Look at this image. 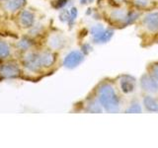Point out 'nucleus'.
<instances>
[{
	"label": "nucleus",
	"instance_id": "f257e3e1",
	"mask_svg": "<svg viewBox=\"0 0 158 148\" xmlns=\"http://www.w3.org/2000/svg\"><path fill=\"white\" fill-rule=\"evenodd\" d=\"M99 103L109 113H118L120 110V102L114 88L107 84L99 90Z\"/></svg>",
	"mask_w": 158,
	"mask_h": 148
},
{
	"label": "nucleus",
	"instance_id": "f03ea898",
	"mask_svg": "<svg viewBox=\"0 0 158 148\" xmlns=\"http://www.w3.org/2000/svg\"><path fill=\"white\" fill-rule=\"evenodd\" d=\"M84 60V56L81 51H70L63 59V65L64 67L72 69L78 66Z\"/></svg>",
	"mask_w": 158,
	"mask_h": 148
},
{
	"label": "nucleus",
	"instance_id": "7ed1b4c3",
	"mask_svg": "<svg viewBox=\"0 0 158 148\" xmlns=\"http://www.w3.org/2000/svg\"><path fill=\"white\" fill-rule=\"evenodd\" d=\"M24 65L28 70L32 71V72L39 71L40 68L42 67L41 63H40L39 54L35 53V52L27 53L24 58Z\"/></svg>",
	"mask_w": 158,
	"mask_h": 148
},
{
	"label": "nucleus",
	"instance_id": "20e7f679",
	"mask_svg": "<svg viewBox=\"0 0 158 148\" xmlns=\"http://www.w3.org/2000/svg\"><path fill=\"white\" fill-rule=\"evenodd\" d=\"M140 86L143 91L148 93H155L158 91V84L154 78L149 75H143L140 79Z\"/></svg>",
	"mask_w": 158,
	"mask_h": 148
},
{
	"label": "nucleus",
	"instance_id": "39448f33",
	"mask_svg": "<svg viewBox=\"0 0 158 148\" xmlns=\"http://www.w3.org/2000/svg\"><path fill=\"white\" fill-rule=\"evenodd\" d=\"M19 67L16 64H12V63H7L4 64V65L0 68V74L1 76L5 78H14L17 77L19 75Z\"/></svg>",
	"mask_w": 158,
	"mask_h": 148
},
{
	"label": "nucleus",
	"instance_id": "423d86ee",
	"mask_svg": "<svg viewBox=\"0 0 158 148\" xmlns=\"http://www.w3.org/2000/svg\"><path fill=\"white\" fill-rule=\"evenodd\" d=\"M143 24L144 26L151 32L158 31V13H149L143 19Z\"/></svg>",
	"mask_w": 158,
	"mask_h": 148
},
{
	"label": "nucleus",
	"instance_id": "0eeeda50",
	"mask_svg": "<svg viewBox=\"0 0 158 148\" xmlns=\"http://www.w3.org/2000/svg\"><path fill=\"white\" fill-rule=\"evenodd\" d=\"M120 84H121L122 91L126 94L131 93L135 91V78H132L131 76H128V75L123 76L120 80Z\"/></svg>",
	"mask_w": 158,
	"mask_h": 148
},
{
	"label": "nucleus",
	"instance_id": "6e6552de",
	"mask_svg": "<svg viewBox=\"0 0 158 148\" xmlns=\"http://www.w3.org/2000/svg\"><path fill=\"white\" fill-rule=\"evenodd\" d=\"M20 22L24 28H31L34 26L35 23V16L32 12L28 11V10H24V11L20 15Z\"/></svg>",
	"mask_w": 158,
	"mask_h": 148
},
{
	"label": "nucleus",
	"instance_id": "1a4fd4ad",
	"mask_svg": "<svg viewBox=\"0 0 158 148\" xmlns=\"http://www.w3.org/2000/svg\"><path fill=\"white\" fill-rule=\"evenodd\" d=\"M39 58H40V63H41V65L44 67H48L52 65L54 60H56L54 54L49 51H46V52L39 54Z\"/></svg>",
	"mask_w": 158,
	"mask_h": 148
},
{
	"label": "nucleus",
	"instance_id": "9d476101",
	"mask_svg": "<svg viewBox=\"0 0 158 148\" xmlns=\"http://www.w3.org/2000/svg\"><path fill=\"white\" fill-rule=\"evenodd\" d=\"M64 43H65L64 39L59 35H53L48 39V46L52 48H60L63 47Z\"/></svg>",
	"mask_w": 158,
	"mask_h": 148
},
{
	"label": "nucleus",
	"instance_id": "9b49d317",
	"mask_svg": "<svg viewBox=\"0 0 158 148\" xmlns=\"http://www.w3.org/2000/svg\"><path fill=\"white\" fill-rule=\"evenodd\" d=\"M114 32L112 30H104V31L97 35L96 37H94V41L95 43H107L108 41H110V39L113 37Z\"/></svg>",
	"mask_w": 158,
	"mask_h": 148
},
{
	"label": "nucleus",
	"instance_id": "f8f14e48",
	"mask_svg": "<svg viewBox=\"0 0 158 148\" xmlns=\"http://www.w3.org/2000/svg\"><path fill=\"white\" fill-rule=\"evenodd\" d=\"M143 104H144L146 110L149 112H158V103L152 97L146 96L143 99Z\"/></svg>",
	"mask_w": 158,
	"mask_h": 148
},
{
	"label": "nucleus",
	"instance_id": "ddd939ff",
	"mask_svg": "<svg viewBox=\"0 0 158 148\" xmlns=\"http://www.w3.org/2000/svg\"><path fill=\"white\" fill-rule=\"evenodd\" d=\"M25 4V0H9L6 3V8L9 11H16Z\"/></svg>",
	"mask_w": 158,
	"mask_h": 148
},
{
	"label": "nucleus",
	"instance_id": "4468645a",
	"mask_svg": "<svg viewBox=\"0 0 158 148\" xmlns=\"http://www.w3.org/2000/svg\"><path fill=\"white\" fill-rule=\"evenodd\" d=\"M111 17L116 20V21H126V20H128L130 17L127 16V13L123 10H117V11H114L111 15Z\"/></svg>",
	"mask_w": 158,
	"mask_h": 148
},
{
	"label": "nucleus",
	"instance_id": "2eb2a0df",
	"mask_svg": "<svg viewBox=\"0 0 158 148\" xmlns=\"http://www.w3.org/2000/svg\"><path fill=\"white\" fill-rule=\"evenodd\" d=\"M87 110L91 113H101L102 112V108H101V104L99 102L93 101L90 104H88Z\"/></svg>",
	"mask_w": 158,
	"mask_h": 148
},
{
	"label": "nucleus",
	"instance_id": "dca6fc26",
	"mask_svg": "<svg viewBox=\"0 0 158 148\" xmlns=\"http://www.w3.org/2000/svg\"><path fill=\"white\" fill-rule=\"evenodd\" d=\"M10 54V48L8 44L4 42H0V58H5Z\"/></svg>",
	"mask_w": 158,
	"mask_h": 148
},
{
	"label": "nucleus",
	"instance_id": "f3484780",
	"mask_svg": "<svg viewBox=\"0 0 158 148\" xmlns=\"http://www.w3.org/2000/svg\"><path fill=\"white\" fill-rule=\"evenodd\" d=\"M17 47L19 48H21L22 51H25V49H28L29 47H32V43L28 39H22L21 41L17 43Z\"/></svg>",
	"mask_w": 158,
	"mask_h": 148
},
{
	"label": "nucleus",
	"instance_id": "a211bd4d",
	"mask_svg": "<svg viewBox=\"0 0 158 148\" xmlns=\"http://www.w3.org/2000/svg\"><path fill=\"white\" fill-rule=\"evenodd\" d=\"M104 31V27L102 25H95L91 28V35L93 37H96L97 35L101 34Z\"/></svg>",
	"mask_w": 158,
	"mask_h": 148
},
{
	"label": "nucleus",
	"instance_id": "6ab92c4d",
	"mask_svg": "<svg viewBox=\"0 0 158 148\" xmlns=\"http://www.w3.org/2000/svg\"><path fill=\"white\" fill-rule=\"evenodd\" d=\"M69 18H70V12L67 11V10H62L59 14V20L61 22H68Z\"/></svg>",
	"mask_w": 158,
	"mask_h": 148
},
{
	"label": "nucleus",
	"instance_id": "aec40b11",
	"mask_svg": "<svg viewBox=\"0 0 158 148\" xmlns=\"http://www.w3.org/2000/svg\"><path fill=\"white\" fill-rule=\"evenodd\" d=\"M69 12H70V18H69L68 23L70 24V25H72L73 22L75 21L76 17H77V9L75 7H73V8H71V10Z\"/></svg>",
	"mask_w": 158,
	"mask_h": 148
},
{
	"label": "nucleus",
	"instance_id": "412c9836",
	"mask_svg": "<svg viewBox=\"0 0 158 148\" xmlns=\"http://www.w3.org/2000/svg\"><path fill=\"white\" fill-rule=\"evenodd\" d=\"M141 108L138 104H133L127 110V113H140Z\"/></svg>",
	"mask_w": 158,
	"mask_h": 148
},
{
	"label": "nucleus",
	"instance_id": "4be33fe9",
	"mask_svg": "<svg viewBox=\"0 0 158 148\" xmlns=\"http://www.w3.org/2000/svg\"><path fill=\"white\" fill-rule=\"evenodd\" d=\"M135 4L139 7H145L148 4V0H135Z\"/></svg>",
	"mask_w": 158,
	"mask_h": 148
},
{
	"label": "nucleus",
	"instance_id": "5701e85b",
	"mask_svg": "<svg viewBox=\"0 0 158 148\" xmlns=\"http://www.w3.org/2000/svg\"><path fill=\"white\" fill-rule=\"evenodd\" d=\"M152 73H153V76H154V78L158 81V65H157V64L152 67Z\"/></svg>",
	"mask_w": 158,
	"mask_h": 148
},
{
	"label": "nucleus",
	"instance_id": "b1692460",
	"mask_svg": "<svg viewBox=\"0 0 158 148\" xmlns=\"http://www.w3.org/2000/svg\"><path fill=\"white\" fill-rule=\"evenodd\" d=\"M66 0H58V2H57V5H56V7L57 8H60V7H63L64 5H66Z\"/></svg>",
	"mask_w": 158,
	"mask_h": 148
},
{
	"label": "nucleus",
	"instance_id": "393cba45",
	"mask_svg": "<svg viewBox=\"0 0 158 148\" xmlns=\"http://www.w3.org/2000/svg\"><path fill=\"white\" fill-rule=\"evenodd\" d=\"M93 0H80L81 4H88V3H91Z\"/></svg>",
	"mask_w": 158,
	"mask_h": 148
},
{
	"label": "nucleus",
	"instance_id": "a878e982",
	"mask_svg": "<svg viewBox=\"0 0 158 148\" xmlns=\"http://www.w3.org/2000/svg\"><path fill=\"white\" fill-rule=\"evenodd\" d=\"M0 1H3V0H0Z\"/></svg>",
	"mask_w": 158,
	"mask_h": 148
}]
</instances>
